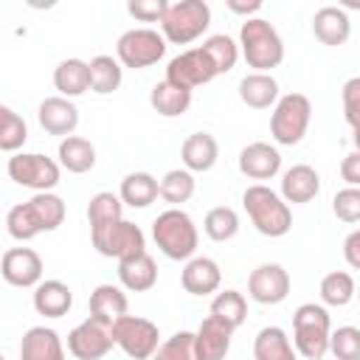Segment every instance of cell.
Returning <instances> with one entry per match:
<instances>
[{
    "label": "cell",
    "instance_id": "cell-1",
    "mask_svg": "<svg viewBox=\"0 0 360 360\" xmlns=\"http://www.w3.org/2000/svg\"><path fill=\"white\" fill-rule=\"evenodd\" d=\"M236 48L245 56L248 68H253V73H270L284 62V39L276 25L264 17L242 20Z\"/></svg>",
    "mask_w": 360,
    "mask_h": 360
},
{
    "label": "cell",
    "instance_id": "cell-2",
    "mask_svg": "<svg viewBox=\"0 0 360 360\" xmlns=\"http://www.w3.org/2000/svg\"><path fill=\"white\" fill-rule=\"evenodd\" d=\"M152 239H155L158 250L166 259H172V262H188L191 256H197L200 231H197L194 219L183 208H166L152 222Z\"/></svg>",
    "mask_w": 360,
    "mask_h": 360
},
{
    "label": "cell",
    "instance_id": "cell-3",
    "mask_svg": "<svg viewBox=\"0 0 360 360\" xmlns=\"http://www.w3.org/2000/svg\"><path fill=\"white\" fill-rule=\"evenodd\" d=\"M242 205L253 222V228L262 233V236H270V239H278L284 233H290L292 228V211L290 205L278 197V191H273L270 186L264 183H253L242 191Z\"/></svg>",
    "mask_w": 360,
    "mask_h": 360
},
{
    "label": "cell",
    "instance_id": "cell-4",
    "mask_svg": "<svg viewBox=\"0 0 360 360\" xmlns=\"http://www.w3.org/2000/svg\"><path fill=\"white\" fill-rule=\"evenodd\" d=\"M332 318L323 304H301L292 312V349L304 360H323L329 352Z\"/></svg>",
    "mask_w": 360,
    "mask_h": 360
},
{
    "label": "cell",
    "instance_id": "cell-5",
    "mask_svg": "<svg viewBox=\"0 0 360 360\" xmlns=\"http://www.w3.org/2000/svg\"><path fill=\"white\" fill-rule=\"evenodd\" d=\"M211 25V6L205 0H177L166 6L160 20V37L172 45H188L200 39Z\"/></svg>",
    "mask_w": 360,
    "mask_h": 360
},
{
    "label": "cell",
    "instance_id": "cell-6",
    "mask_svg": "<svg viewBox=\"0 0 360 360\" xmlns=\"http://www.w3.org/2000/svg\"><path fill=\"white\" fill-rule=\"evenodd\" d=\"M309 121H312V101L304 93H284L273 104L270 135L281 146H295L307 135Z\"/></svg>",
    "mask_w": 360,
    "mask_h": 360
},
{
    "label": "cell",
    "instance_id": "cell-7",
    "mask_svg": "<svg viewBox=\"0 0 360 360\" xmlns=\"http://www.w3.org/2000/svg\"><path fill=\"white\" fill-rule=\"evenodd\" d=\"M90 242L93 248L107 256V259H129V256H138V253H146V236L143 231L129 222V219H115V222H107V225H96L90 228Z\"/></svg>",
    "mask_w": 360,
    "mask_h": 360
},
{
    "label": "cell",
    "instance_id": "cell-8",
    "mask_svg": "<svg viewBox=\"0 0 360 360\" xmlns=\"http://www.w3.org/2000/svg\"><path fill=\"white\" fill-rule=\"evenodd\" d=\"M6 172L17 186L31 188L34 194L53 191L59 186V174H62L59 163L42 152H14L6 163Z\"/></svg>",
    "mask_w": 360,
    "mask_h": 360
},
{
    "label": "cell",
    "instance_id": "cell-9",
    "mask_svg": "<svg viewBox=\"0 0 360 360\" xmlns=\"http://www.w3.org/2000/svg\"><path fill=\"white\" fill-rule=\"evenodd\" d=\"M166 53V39L155 28H129L118 37L115 42V59L121 68L143 70L152 68L163 59Z\"/></svg>",
    "mask_w": 360,
    "mask_h": 360
},
{
    "label": "cell",
    "instance_id": "cell-10",
    "mask_svg": "<svg viewBox=\"0 0 360 360\" xmlns=\"http://www.w3.org/2000/svg\"><path fill=\"white\" fill-rule=\"evenodd\" d=\"M112 343L132 360H149L160 343V332L158 323L141 315H121L112 326H110Z\"/></svg>",
    "mask_w": 360,
    "mask_h": 360
},
{
    "label": "cell",
    "instance_id": "cell-11",
    "mask_svg": "<svg viewBox=\"0 0 360 360\" xmlns=\"http://www.w3.org/2000/svg\"><path fill=\"white\" fill-rule=\"evenodd\" d=\"M217 65L214 59L202 51V45L197 48H188L183 53H177L174 59H169L166 65V82L177 84V87H186V90H194L200 84H208L211 79H217Z\"/></svg>",
    "mask_w": 360,
    "mask_h": 360
},
{
    "label": "cell",
    "instance_id": "cell-12",
    "mask_svg": "<svg viewBox=\"0 0 360 360\" xmlns=\"http://www.w3.org/2000/svg\"><path fill=\"white\" fill-rule=\"evenodd\" d=\"M248 295L264 307L281 304L290 295V273L278 262H264L253 267L248 276Z\"/></svg>",
    "mask_w": 360,
    "mask_h": 360
},
{
    "label": "cell",
    "instance_id": "cell-13",
    "mask_svg": "<svg viewBox=\"0 0 360 360\" xmlns=\"http://www.w3.org/2000/svg\"><path fill=\"white\" fill-rule=\"evenodd\" d=\"M42 256L34 248H8L0 256V276L11 287H37L42 281Z\"/></svg>",
    "mask_w": 360,
    "mask_h": 360
},
{
    "label": "cell",
    "instance_id": "cell-14",
    "mask_svg": "<svg viewBox=\"0 0 360 360\" xmlns=\"http://www.w3.org/2000/svg\"><path fill=\"white\" fill-rule=\"evenodd\" d=\"M112 346L115 343H112L110 326H104L93 318H84L82 323H76L68 332V352L76 360H101Z\"/></svg>",
    "mask_w": 360,
    "mask_h": 360
},
{
    "label": "cell",
    "instance_id": "cell-15",
    "mask_svg": "<svg viewBox=\"0 0 360 360\" xmlns=\"http://www.w3.org/2000/svg\"><path fill=\"white\" fill-rule=\"evenodd\" d=\"M239 172L248 180H273L281 172V152L267 141H253L239 152Z\"/></svg>",
    "mask_w": 360,
    "mask_h": 360
},
{
    "label": "cell",
    "instance_id": "cell-16",
    "mask_svg": "<svg viewBox=\"0 0 360 360\" xmlns=\"http://www.w3.org/2000/svg\"><path fill=\"white\" fill-rule=\"evenodd\" d=\"M321 194V174L309 163H295L281 174V191L278 197L290 205H304L312 202Z\"/></svg>",
    "mask_w": 360,
    "mask_h": 360
},
{
    "label": "cell",
    "instance_id": "cell-17",
    "mask_svg": "<svg viewBox=\"0 0 360 360\" xmlns=\"http://www.w3.org/2000/svg\"><path fill=\"white\" fill-rule=\"evenodd\" d=\"M37 118H39V127H42L48 135L68 138V135H73V129L79 127V107H76L70 98L48 96V98H42V104H39V110H37Z\"/></svg>",
    "mask_w": 360,
    "mask_h": 360
},
{
    "label": "cell",
    "instance_id": "cell-18",
    "mask_svg": "<svg viewBox=\"0 0 360 360\" xmlns=\"http://www.w3.org/2000/svg\"><path fill=\"white\" fill-rule=\"evenodd\" d=\"M231 338L233 329L217 321L214 315L202 318V323L194 332V354L197 360H225L231 352Z\"/></svg>",
    "mask_w": 360,
    "mask_h": 360
},
{
    "label": "cell",
    "instance_id": "cell-19",
    "mask_svg": "<svg viewBox=\"0 0 360 360\" xmlns=\"http://www.w3.org/2000/svg\"><path fill=\"white\" fill-rule=\"evenodd\" d=\"M180 284L188 295H211L222 284V270L211 256H191L180 273Z\"/></svg>",
    "mask_w": 360,
    "mask_h": 360
},
{
    "label": "cell",
    "instance_id": "cell-20",
    "mask_svg": "<svg viewBox=\"0 0 360 360\" xmlns=\"http://www.w3.org/2000/svg\"><path fill=\"white\" fill-rule=\"evenodd\" d=\"M312 34L318 42L329 48H340L352 34V20L340 6H321L312 14Z\"/></svg>",
    "mask_w": 360,
    "mask_h": 360
},
{
    "label": "cell",
    "instance_id": "cell-21",
    "mask_svg": "<svg viewBox=\"0 0 360 360\" xmlns=\"http://www.w3.org/2000/svg\"><path fill=\"white\" fill-rule=\"evenodd\" d=\"M180 160H183V169L197 174V172H208L217 166L219 160V143L211 132H191L183 146H180Z\"/></svg>",
    "mask_w": 360,
    "mask_h": 360
},
{
    "label": "cell",
    "instance_id": "cell-22",
    "mask_svg": "<svg viewBox=\"0 0 360 360\" xmlns=\"http://www.w3.org/2000/svg\"><path fill=\"white\" fill-rule=\"evenodd\" d=\"M20 360H65V343L51 326H31L20 340Z\"/></svg>",
    "mask_w": 360,
    "mask_h": 360
},
{
    "label": "cell",
    "instance_id": "cell-23",
    "mask_svg": "<svg viewBox=\"0 0 360 360\" xmlns=\"http://www.w3.org/2000/svg\"><path fill=\"white\" fill-rule=\"evenodd\" d=\"M34 309L45 318H62L73 307V290L59 278H45L34 287Z\"/></svg>",
    "mask_w": 360,
    "mask_h": 360
},
{
    "label": "cell",
    "instance_id": "cell-24",
    "mask_svg": "<svg viewBox=\"0 0 360 360\" xmlns=\"http://www.w3.org/2000/svg\"><path fill=\"white\" fill-rule=\"evenodd\" d=\"M127 312H129V298L118 284H98L90 292V318L93 321L112 326Z\"/></svg>",
    "mask_w": 360,
    "mask_h": 360
},
{
    "label": "cell",
    "instance_id": "cell-25",
    "mask_svg": "<svg viewBox=\"0 0 360 360\" xmlns=\"http://www.w3.org/2000/svg\"><path fill=\"white\" fill-rule=\"evenodd\" d=\"M118 281H121V290H129V292H146L158 284V264L149 253H138V256H129V259H121L118 262Z\"/></svg>",
    "mask_w": 360,
    "mask_h": 360
},
{
    "label": "cell",
    "instance_id": "cell-26",
    "mask_svg": "<svg viewBox=\"0 0 360 360\" xmlns=\"http://www.w3.org/2000/svg\"><path fill=\"white\" fill-rule=\"evenodd\" d=\"M53 87L59 90L62 98H76V96H84L90 90V68L84 59H62L56 68H53Z\"/></svg>",
    "mask_w": 360,
    "mask_h": 360
},
{
    "label": "cell",
    "instance_id": "cell-27",
    "mask_svg": "<svg viewBox=\"0 0 360 360\" xmlns=\"http://www.w3.org/2000/svg\"><path fill=\"white\" fill-rule=\"evenodd\" d=\"M56 158H59L56 160L59 169H65L70 174H84L96 166V146L82 135H68L59 141Z\"/></svg>",
    "mask_w": 360,
    "mask_h": 360
},
{
    "label": "cell",
    "instance_id": "cell-28",
    "mask_svg": "<svg viewBox=\"0 0 360 360\" xmlns=\"http://www.w3.org/2000/svg\"><path fill=\"white\" fill-rule=\"evenodd\" d=\"M239 98L253 110H270L278 101V82L273 73H248L239 82Z\"/></svg>",
    "mask_w": 360,
    "mask_h": 360
},
{
    "label": "cell",
    "instance_id": "cell-29",
    "mask_svg": "<svg viewBox=\"0 0 360 360\" xmlns=\"http://www.w3.org/2000/svg\"><path fill=\"white\" fill-rule=\"evenodd\" d=\"M253 360H298V354L281 326H262L253 338Z\"/></svg>",
    "mask_w": 360,
    "mask_h": 360
},
{
    "label": "cell",
    "instance_id": "cell-30",
    "mask_svg": "<svg viewBox=\"0 0 360 360\" xmlns=\"http://www.w3.org/2000/svg\"><path fill=\"white\" fill-rule=\"evenodd\" d=\"M149 104H152V110H155L158 115H163V118H177V115H183V112H188V107H191V90L177 87V84H172V82L163 79V82H158V84L152 87Z\"/></svg>",
    "mask_w": 360,
    "mask_h": 360
},
{
    "label": "cell",
    "instance_id": "cell-31",
    "mask_svg": "<svg viewBox=\"0 0 360 360\" xmlns=\"http://www.w3.org/2000/svg\"><path fill=\"white\" fill-rule=\"evenodd\" d=\"M118 200L129 208H149L158 200V177L149 172H129L121 180Z\"/></svg>",
    "mask_w": 360,
    "mask_h": 360
},
{
    "label": "cell",
    "instance_id": "cell-32",
    "mask_svg": "<svg viewBox=\"0 0 360 360\" xmlns=\"http://www.w3.org/2000/svg\"><path fill=\"white\" fill-rule=\"evenodd\" d=\"M25 205H28V211H31V217H34L39 233L56 231V228L65 222V214H68L65 200H62L59 194H53V191H39V194H34Z\"/></svg>",
    "mask_w": 360,
    "mask_h": 360
},
{
    "label": "cell",
    "instance_id": "cell-33",
    "mask_svg": "<svg viewBox=\"0 0 360 360\" xmlns=\"http://www.w3.org/2000/svg\"><path fill=\"white\" fill-rule=\"evenodd\" d=\"M87 68H90V90L98 93V96L115 93V90L121 87V82H124V68H121L118 59L110 56V53L93 56V59L87 62Z\"/></svg>",
    "mask_w": 360,
    "mask_h": 360
},
{
    "label": "cell",
    "instance_id": "cell-34",
    "mask_svg": "<svg viewBox=\"0 0 360 360\" xmlns=\"http://www.w3.org/2000/svg\"><path fill=\"white\" fill-rule=\"evenodd\" d=\"M194 188H197V180L186 169H169L158 180V197H163L172 208H180L183 202H188L194 197Z\"/></svg>",
    "mask_w": 360,
    "mask_h": 360
},
{
    "label": "cell",
    "instance_id": "cell-35",
    "mask_svg": "<svg viewBox=\"0 0 360 360\" xmlns=\"http://www.w3.org/2000/svg\"><path fill=\"white\" fill-rule=\"evenodd\" d=\"M208 315H214L217 321H222L225 326H231L233 332L248 321V301L239 290H222L214 295Z\"/></svg>",
    "mask_w": 360,
    "mask_h": 360
},
{
    "label": "cell",
    "instance_id": "cell-36",
    "mask_svg": "<svg viewBox=\"0 0 360 360\" xmlns=\"http://www.w3.org/2000/svg\"><path fill=\"white\" fill-rule=\"evenodd\" d=\"M318 292L326 307H346L354 298V276L346 270H332L321 278Z\"/></svg>",
    "mask_w": 360,
    "mask_h": 360
},
{
    "label": "cell",
    "instance_id": "cell-37",
    "mask_svg": "<svg viewBox=\"0 0 360 360\" xmlns=\"http://www.w3.org/2000/svg\"><path fill=\"white\" fill-rule=\"evenodd\" d=\"M28 141V124L8 104H0V152H20Z\"/></svg>",
    "mask_w": 360,
    "mask_h": 360
},
{
    "label": "cell",
    "instance_id": "cell-38",
    "mask_svg": "<svg viewBox=\"0 0 360 360\" xmlns=\"http://www.w3.org/2000/svg\"><path fill=\"white\" fill-rule=\"evenodd\" d=\"M202 231L214 242H228V239H233L239 233V214L231 205H217V208H211L205 214Z\"/></svg>",
    "mask_w": 360,
    "mask_h": 360
},
{
    "label": "cell",
    "instance_id": "cell-39",
    "mask_svg": "<svg viewBox=\"0 0 360 360\" xmlns=\"http://www.w3.org/2000/svg\"><path fill=\"white\" fill-rule=\"evenodd\" d=\"M202 51L214 59L217 65V73H231L236 68V59H239V48L236 42L228 37V34H211L208 39H202Z\"/></svg>",
    "mask_w": 360,
    "mask_h": 360
},
{
    "label": "cell",
    "instance_id": "cell-40",
    "mask_svg": "<svg viewBox=\"0 0 360 360\" xmlns=\"http://www.w3.org/2000/svg\"><path fill=\"white\" fill-rule=\"evenodd\" d=\"M121 214H124V202L112 191H98L87 202V222H90V228L115 222V219H121Z\"/></svg>",
    "mask_w": 360,
    "mask_h": 360
},
{
    "label": "cell",
    "instance_id": "cell-41",
    "mask_svg": "<svg viewBox=\"0 0 360 360\" xmlns=\"http://www.w3.org/2000/svg\"><path fill=\"white\" fill-rule=\"evenodd\" d=\"M149 360H197L194 354V332H174L163 343H158L155 354Z\"/></svg>",
    "mask_w": 360,
    "mask_h": 360
},
{
    "label": "cell",
    "instance_id": "cell-42",
    "mask_svg": "<svg viewBox=\"0 0 360 360\" xmlns=\"http://www.w3.org/2000/svg\"><path fill=\"white\" fill-rule=\"evenodd\" d=\"M329 352L335 360H360V329L338 326L329 332Z\"/></svg>",
    "mask_w": 360,
    "mask_h": 360
},
{
    "label": "cell",
    "instance_id": "cell-43",
    "mask_svg": "<svg viewBox=\"0 0 360 360\" xmlns=\"http://www.w3.org/2000/svg\"><path fill=\"white\" fill-rule=\"evenodd\" d=\"M6 228H8V233L17 242H31L34 236H39V228H37V222H34V217H31V211H28L25 202H17V205L8 208Z\"/></svg>",
    "mask_w": 360,
    "mask_h": 360
},
{
    "label": "cell",
    "instance_id": "cell-44",
    "mask_svg": "<svg viewBox=\"0 0 360 360\" xmlns=\"http://www.w3.org/2000/svg\"><path fill=\"white\" fill-rule=\"evenodd\" d=\"M332 214H335L340 222H346V225L360 222V188H352V186L340 188V191L332 197Z\"/></svg>",
    "mask_w": 360,
    "mask_h": 360
},
{
    "label": "cell",
    "instance_id": "cell-45",
    "mask_svg": "<svg viewBox=\"0 0 360 360\" xmlns=\"http://www.w3.org/2000/svg\"><path fill=\"white\" fill-rule=\"evenodd\" d=\"M340 101H343V115H346V124L352 127V132H357L360 127V79L352 76L346 84H343V93H340Z\"/></svg>",
    "mask_w": 360,
    "mask_h": 360
},
{
    "label": "cell",
    "instance_id": "cell-46",
    "mask_svg": "<svg viewBox=\"0 0 360 360\" xmlns=\"http://www.w3.org/2000/svg\"><path fill=\"white\" fill-rule=\"evenodd\" d=\"M166 0H129L127 11L138 20V22H160L166 14Z\"/></svg>",
    "mask_w": 360,
    "mask_h": 360
},
{
    "label": "cell",
    "instance_id": "cell-47",
    "mask_svg": "<svg viewBox=\"0 0 360 360\" xmlns=\"http://www.w3.org/2000/svg\"><path fill=\"white\" fill-rule=\"evenodd\" d=\"M340 177H343L352 188L360 186V152H349V155L343 158V163H340Z\"/></svg>",
    "mask_w": 360,
    "mask_h": 360
},
{
    "label": "cell",
    "instance_id": "cell-48",
    "mask_svg": "<svg viewBox=\"0 0 360 360\" xmlns=\"http://www.w3.org/2000/svg\"><path fill=\"white\" fill-rule=\"evenodd\" d=\"M343 259H346V264H349L352 270L360 267V231H357V228H354V231L346 236V242H343Z\"/></svg>",
    "mask_w": 360,
    "mask_h": 360
},
{
    "label": "cell",
    "instance_id": "cell-49",
    "mask_svg": "<svg viewBox=\"0 0 360 360\" xmlns=\"http://www.w3.org/2000/svg\"><path fill=\"white\" fill-rule=\"evenodd\" d=\"M225 6H228V11L242 14L245 20H250L256 11H262V3L259 0H250V3H245V0H225Z\"/></svg>",
    "mask_w": 360,
    "mask_h": 360
},
{
    "label": "cell",
    "instance_id": "cell-50",
    "mask_svg": "<svg viewBox=\"0 0 360 360\" xmlns=\"http://www.w3.org/2000/svg\"><path fill=\"white\" fill-rule=\"evenodd\" d=\"M0 360H6V357H3V354H0Z\"/></svg>",
    "mask_w": 360,
    "mask_h": 360
}]
</instances>
